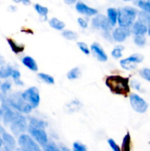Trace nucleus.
I'll list each match as a JSON object with an SVG mask.
<instances>
[{"instance_id": "obj_1", "label": "nucleus", "mask_w": 150, "mask_h": 151, "mask_svg": "<svg viewBox=\"0 0 150 151\" xmlns=\"http://www.w3.org/2000/svg\"><path fill=\"white\" fill-rule=\"evenodd\" d=\"M128 78L121 75H110L105 79V84L112 93L118 95L126 96L130 91Z\"/></svg>"}, {"instance_id": "obj_2", "label": "nucleus", "mask_w": 150, "mask_h": 151, "mask_svg": "<svg viewBox=\"0 0 150 151\" xmlns=\"http://www.w3.org/2000/svg\"><path fill=\"white\" fill-rule=\"evenodd\" d=\"M138 10L131 6H125L118 9L117 23L121 27L130 28L138 16Z\"/></svg>"}, {"instance_id": "obj_3", "label": "nucleus", "mask_w": 150, "mask_h": 151, "mask_svg": "<svg viewBox=\"0 0 150 151\" xmlns=\"http://www.w3.org/2000/svg\"><path fill=\"white\" fill-rule=\"evenodd\" d=\"M7 103L10 107L19 113L29 114L32 108L21 97V93H13L7 98Z\"/></svg>"}, {"instance_id": "obj_4", "label": "nucleus", "mask_w": 150, "mask_h": 151, "mask_svg": "<svg viewBox=\"0 0 150 151\" xmlns=\"http://www.w3.org/2000/svg\"><path fill=\"white\" fill-rule=\"evenodd\" d=\"M10 130L12 133L16 137H19L21 134H24L25 131L28 129L27 119L21 113H18L16 118L10 125Z\"/></svg>"}, {"instance_id": "obj_5", "label": "nucleus", "mask_w": 150, "mask_h": 151, "mask_svg": "<svg viewBox=\"0 0 150 151\" xmlns=\"http://www.w3.org/2000/svg\"><path fill=\"white\" fill-rule=\"evenodd\" d=\"M21 97L26 103H29L32 109L38 107L41 102L39 90L37 87L32 86L21 93Z\"/></svg>"}, {"instance_id": "obj_6", "label": "nucleus", "mask_w": 150, "mask_h": 151, "mask_svg": "<svg viewBox=\"0 0 150 151\" xmlns=\"http://www.w3.org/2000/svg\"><path fill=\"white\" fill-rule=\"evenodd\" d=\"M18 144L21 151H42L39 145L28 134H23L19 136Z\"/></svg>"}, {"instance_id": "obj_7", "label": "nucleus", "mask_w": 150, "mask_h": 151, "mask_svg": "<svg viewBox=\"0 0 150 151\" xmlns=\"http://www.w3.org/2000/svg\"><path fill=\"white\" fill-rule=\"evenodd\" d=\"M129 103H130L131 107L137 113H145L149 108L148 103L141 96L135 93H132L129 95Z\"/></svg>"}, {"instance_id": "obj_8", "label": "nucleus", "mask_w": 150, "mask_h": 151, "mask_svg": "<svg viewBox=\"0 0 150 151\" xmlns=\"http://www.w3.org/2000/svg\"><path fill=\"white\" fill-rule=\"evenodd\" d=\"M144 55L139 53H135L126 58L120 60V66L125 70H132L137 66V63H141L144 60Z\"/></svg>"}, {"instance_id": "obj_9", "label": "nucleus", "mask_w": 150, "mask_h": 151, "mask_svg": "<svg viewBox=\"0 0 150 151\" xmlns=\"http://www.w3.org/2000/svg\"><path fill=\"white\" fill-rule=\"evenodd\" d=\"M91 25L94 29H101L103 32H110L112 26L109 23L107 16L103 14H97L91 19Z\"/></svg>"}, {"instance_id": "obj_10", "label": "nucleus", "mask_w": 150, "mask_h": 151, "mask_svg": "<svg viewBox=\"0 0 150 151\" xmlns=\"http://www.w3.org/2000/svg\"><path fill=\"white\" fill-rule=\"evenodd\" d=\"M29 132V136L38 143V145H41L43 147L45 145L49 142L48 137H47L46 132L44 129H37V128H31L28 126L27 129Z\"/></svg>"}, {"instance_id": "obj_11", "label": "nucleus", "mask_w": 150, "mask_h": 151, "mask_svg": "<svg viewBox=\"0 0 150 151\" xmlns=\"http://www.w3.org/2000/svg\"><path fill=\"white\" fill-rule=\"evenodd\" d=\"M131 34L130 28L126 27H116L113 29L112 32V38L116 42H124Z\"/></svg>"}, {"instance_id": "obj_12", "label": "nucleus", "mask_w": 150, "mask_h": 151, "mask_svg": "<svg viewBox=\"0 0 150 151\" xmlns=\"http://www.w3.org/2000/svg\"><path fill=\"white\" fill-rule=\"evenodd\" d=\"M90 50H91V52H92L93 55L99 61L105 62L108 59L107 53L98 43H94L91 44Z\"/></svg>"}, {"instance_id": "obj_13", "label": "nucleus", "mask_w": 150, "mask_h": 151, "mask_svg": "<svg viewBox=\"0 0 150 151\" xmlns=\"http://www.w3.org/2000/svg\"><path fill=\"white\" fill-rule=\"evenodd\" d=\"M76 11L80 14L86 16H94L98 14V10L95 8L89 7L82 1H78L75 5Z\"/></svg>"}, {"instance_id": "obj_14", "label": "nucleus", "mask_w": 150, "mask_h": 151, "mask_svg": "<svg viewBox=\"0 0 150 151\" xmlns=\"http://www.w3.org/2000/svg\"><path fill=\"white\" fill-rule=\"evenodd\" d=\"M4 151H14L16 147V142L11 134L5 132L2 134Z\"/></svg>"}, {"instance_id": "obj_15", "label": "nucleus", "mask_w": 150, "mask_h": 151, "mask_svg": "<svg viewBox=\"0 0 150 151\" xmlns=\"http://www.w3.org/2000/svg\"><path fill=\"white\" fill-rule=\"evenodd\" d=\"M148 27L147 25L144 24L143 22H140L139 20H137L136 22H134L132 26L131 27V32L135 36L136 35H144L147 32Z\"/></svg>"}, {"instance_id": "obj_16", "label": "nucleus", "mask_w": 150, "mask_h": 151, "mask_svg": "<svg viewBox=\"0 0 150 151\" xmlns=\"http://www.w3.org/2000/svg\"><path fill=\"white\" fill-rule=\"evenodd\" d=\"M21 62L24 64V66H25L26 68H28L29 70L32 71V72H37V71L38 70V66L36 61H35V59L32 57H31V56H24V57L22 58Z\"/></svg>"}, {"instance_id": "obj_17", "label": "nucleus", "mask_w": 150, "mask_h": 151, "mask_svg": "<svg viewBox=\"0 0 150 151\" xmlns=\"http://www.w3.org/2000/svg\"><path fill=\"white\" fill-rule=\"evenodd\" d=\"M28 126L31 128H37V129H45L48 126V123L43 119H38L36 117H31L29 119Z\"/></svg>"}, {"instance_id": "obj_18", "label": "nucleus", "mask_w": 150, "mask_h": 151, "mask_svg": "<svg viewBox=\"0 0 150 151\" xmlns=\"http://www.w3.org/2000/svg\"><path fill=\"white\" fill-rule=\"evenodd\" d=\"M107 19L112 27H115L118 21V10L114 7H109L107 10Z\"/></svg>"}, {"instance_id": "obj_19", "label": "nucleus", "mask_w": 150, "mask_h": 151, "mask_svg": "<svg viewBox=\"0 0 150 151\" xmlns=\"http://www.w3.org/2000/svg\"><path fill=\"white\" fill-rule=\"evenodd\" d=\"M49 26L51 28L59 31L64 30V28L66 27V24H65L64 22H62L61 20H60V19L55 17H53L49 19Z\"/></svg>"}, {"instance_id": "obj_20", "label": "nucleus", "mask_w": 150, "mask_h": 151, "mask_svg": "<svg viewBox=\"0 0 150 151\" xmlns=\"http://www.w3.org/2000/svg\"><path fill=\"white\" fill-rule=\"evenodd\" d=\"M121 151H131V137L129 132L124 137L121 146Z\"/></svg>"}, {"instance_id": "obj_21", "label": "nucleus", "mask_w": 150, "mask_h": 151, "mask_svg": "<svg viewBox=\"0 0 150 151\" xmlns=\"http://www.w3.org/2000/svg\"><path fill=\"white\" fill-rule=\"evenodd\" d=\"M7 44L10 46V49L12 50V51L14 53H16V54L22 52L24 51V46L19 45V44H16L13 39H11V38H7Z\"/></svg>"}, {"instance_id": "obj_22", "label": "nucleus", "mask_w": 150, "mask_h": 151, "mask_svg": "<svg viewBox=\"0 0 150 151\" xmlns=\"http://www.w3.org/2000/svg\"><path fill=\"white\" fill-rule=\"evenodd\" d=\"M133 3L143 11L150 13V2L146 0H133Z\"/></svg>"}, {"instance_id": "obj_23", "label": "nucleus", "mask_w": 150, "mask_h": 151, "mask_svg": "<svg viewBox=\"0 0 150 151\" xmlns=\"http://www.w3.org/2000/svg\"><path fill=\"white\" fill-rule=\"evenodd\" d=\"M13 68L10 66H3L0 68V79H7L11 76Z\"/></svg>"}, {"instance_id": "obj_24", "label": "nucleus", "mask_w": 150, "mask_h": 151, "mask_svg": "<svg viewBox=\"0 0 150 151\" xmlns=\"http://www.w3.org/2000/svg\"><path fill=\"white\" fill-rule=\"evenodd\" d=\"M34 8H35V11L38 13V14L40 16H41L42 18H44L45 19H46L47 15L49 13V9L47 8L45 6H43L40 4H35L34 5Z\"/></svg>"}, {"instance_id": "obj_25", "label": "nucleus", "mask_w": 150, "mask_h": 151, "mask_svg": "<svg viewBox=\"0 0 150 151\" xmlns=\"http://www.w3.org/2000/svg\"><path fill=\"white\" fill-rule=\"evenodd\" d=\"M138 20L140 22H143L144 24H145L146 25H150V13H147V12L145 11H141L138 12Z\"/></svg>"}, {"instance_id": "obj_26", "label": "nucleus", "mask_w": 150, "mask_h": 151, "mask_svg": "<svg viewBox=\"0 0 150 151\" xmlns=\"http://www.w3.org/2000/svg\"><path fill=\"white\" fill-rule=\"evenodd\" d=\"M38 77L39 79L44 81L45 83L49 84V85H52L54 83V79L51 75H49V74L44 73V72H41V73L38 74Z\"/></svg>"}, {"instance_id": "obj_27", "label": "nucleus", "mask_w": 150, "mask_h": 151, "mask_svg": "<svg viewBox=\"0 0 150 151\" xmlns=\"http://www.w3.org/2000/svg\"><path fill=\"white\" fill-rule=\"evenodd\" d=\"M81 72L79 68L74 67L68 72L66 77L69 80H76L80 77Z\"/></svg>"}, {"instance_id": "obj_28", "label": "nucleus", "mask_w": 150, "mask_h": 151, "mask_svg": "<svg viewBox=\"0 0 150 151\" xmlns=\"http://www.w3.org/2000/svg\"><path fill=\"white\" fill-rule=\"evenodd\" d=\"M62 35L69 41H76L78 38L77 33L70 29H64L62 32Z\"/></svg>"}, {"instance_id": "obj_29", "label": "nucleus", "mask_w": 150, "mask_h": 151, "mask_svg": "<svg viewBox=\"0 0 150 151\" xmlns=\"http://www.w3.org/2000/svg\"><path fill=\"white\" fill-rule=\"evenodd\" d=\"M124 46H121V45L116 46V47H114V49H113L111 52L112 57L114 58L115 59L121 58L122 57V55H123L122 52L124 51Z\"/></svg>"}, {"instance_id": "obj_30", "label": "nucleus", "mask_w": 150, "mask_h": 151, "mask_svg": "<svg viewBox=\"0 0 150 151\" xmlns=\"http://www.w3.org/2000/svg\"><path fill=\"white\" fill-rule=\"evenodd\" d=\"M11 77L13 78V80L14 81L16 85H19V86H23L24 85V83L23 81H21V73L18 69H13V71H12V73H11Z\"/></svg>"}, {"instance_id": "obj_31", "label": "nucleus", "mask_w": 150, "mask_h": 151, "mask_svg": "<svg viewBox=\"0 0 150 151\" xmlns=\"http://www.w3.org/2000/svg\"><path fill=\"white\" fill-rule=\"evenodd\" d=\"M44 151H60V147L52 141H49L45 145L43 146Z\"/></svg>"}, {"instance_id": "obj_32", "label": "nucleus", "mask_w": 150, "mask_h": 151, "mask_svg": "<svg viewBox=\"0 0 150 151\" xmlns=\"http://www.w3.org/2000/svg\"><path fill=\"white\" fill-rule=\"evenodd\" d=\"M12 86V83L10 81H5L4 82H3L2 83L0 86V90L2 92V94H5L6 93L8 92L10 90Z\"/></svg>"}, {"instance_id": "obj_33", "label": "nucleus", "mask_w": 150, "mask_h": 151, "mask_svg": "<svg viewBox=\"0 0 150 151\" xmlns=\"http://www.w3.org/2000/svg\"><path fill=\"white\" fill-rule=\"evenodd\" d=\"M134 42L138 47H144L146 42V39L144 35H136L134 38Z\"/></svg>"}, {"instance_id": "obj_34", "label": "nucleus", "mask_w": 150, "mask_h": 151, "mask_svg": "<svg viewBox=\"0 0 150 151\" xmlns=\"http://www.w3.org/2000/svg\"><path fill=\"white\" fill-rule=\"evenodd\" d=\"M77 47L85 55H88L91 53V50H90L88 46L85 42H82V41L77 42Z\"/></svg>"}, {"instance_id": "obj_35", "label": "nucleus", "mask_w": 150, "mask_h": 151, "mask_svg": "<svg viewBox=\"0 0 150 151\" xmlns=\"http://www.w3.org/2000/svg\"><path fill=\"white\" fill-rule=\"evenodd\" d=\"M139 73L140 75L141 76V78H143L144 79H145L146 81L150 82V69H148V68H144V69L140 70Z\"/></svg>"}, {"instance_id": "obj_36", "label": "nucleus", "mask_w": 150, "mask_h": 151, "mask_svg": "<svg viewBox=\"0 0 150 151\" xmlns=\"http://www.w3.org/2000/svg\"><path fill=\"white\" fill-rule=\"evenodd\" d=\"M73 151H88L87 147L85 145L80 142H74L73 144Z\"/></svg>"}, {"instance_id": "obj_37", "label": "nucleus", "mask_w": 150, "mask_h": 151, "mask_svg": "<svg viewBox=\"0 0 150 151\" xmlns=\"http://www.w3.org/2000/svg\"><path fill=\"white\" fill-rule=\"evenodd\" d=\"M107 143H108L109 146L113 150V151H121L120 147L116 144L114 139H107Z\"/></svg>"}, {"instance_id": "obj_38", "label": "nucleus", "mask_w": 150, "mask_h": 151, "mask_svg": "<svg viewBox=\"0 0 150 151\" xmlns=\"http://www.w3.org/2000/svg\"><path fill=\"white\" fill-rule=\"evenodd\" d=\"M77 23L78 24H79V26L80 27L83 28V29H85V28L88 27V22H87L85 19H84L83 18H78L77 19Z\"/></svg>"}, {"instance_id": "obj_39", "label": "nucleus", "mask_w": 150, "mask_h": 151, "mask_svg": "<svg viewBox=\"0 0 150 151\" xmlns=\"http://www.w3.org/2000/svg\"><path fill=\"white\" fill-rule=\"evenodd\" d=\"M130 86L135 89L139 91L141 89V83L137 80H132L130 82Z\"/></svg>"}, {"instance_id": "obj_40", "label": "nucleus", "mask_w": 150, "mask_h": 151, "mask_svg": "<svg viewBox=\"0 0 150 151\" xmlns=\"http://www.w3.org/2000/svg\"><path fill=\"white\" fill-rule=\"evenodd\" d=\"M17 10V7L14 5H10L8 7V10L10 12H15Z\"/></svg>"}, {"instance_id": "obj_41", "label": "nucleus", "mask_w": 150, "mask_h": 151, "mask_svg": "<svg viewBox=\"0 0 150 151\" xmlns=\"http://www.w3.org/2000/svg\"><path fill=\"white\" fill-rule=\"evenodd\" d=\"M22 4H24V5H29L31 4L30 0H21Z\"/></svg>"}, {"instance_id": "obj_42", "label": "nucleus", "mask_w": 150, "mask_h": 151, "mask_svg": "<svg viewBox=\"0 0 150 151\" xmlns=\"http://www.w3.org/2000/svg\"><path fill=\"white\" fill-rule=\"evenodd\" d=\"M60 151H71L69 148H68L66 146H60Z\"/></svg>"}, {"instance_id": "obj_43", "label": "nucleus", "mask_w": 150, "mask_h": 151, "mask_svg": "<svg viewBox=\"0 0 150 151\" xmlns=\"http://www.w3.org/2000/svg\"><path fill=\"white\" fill-rule=\"evenodd\" d=\"M4 63H5V61H4V58L0 56V66H4Z\"/></svg>"}, {"instance_id": "obj_44", "label": "nucleus", "mask_w": 150, "mask_h": 151, "mask_svg": "<svg viewBox=\"0 0 150 151\" xmlns=\"http://www.w3.org/2000/svg\"><path fill=\"white\" fill-rule=\"evenodd\" d=\"M4 133H5V130H4V128L0 125V135L2 136V134H4Z\"/></svg>"}, {"instance_id": "obj_45", "label": "nucleus", "mask_w": 150, "mask_h": 151, "mask_svg": "<svg viewBox=\"0 0 150 151\" xmlns=\"http://www.w3.org/2000/svg\"><path fill=\"white\" fill-rule=\"evenodd\" d=\"M65 1H66L67 4H73V3L76 2V0H65Z\"/></svg>"}, {"instance_id": "obj_46", "label": "nucleus", "mask_w": 150, "mask_h": 151, "mask_svg": "<svg viewBox=\"0 0 150 151\" xmlns=\"http://www.w3.org/2000/svg\"><path fill=\"white\" fill-rule=\"evenodd\" d=\"M2 146H3V140H2V138L0 137V150H1V148Z\"/></svg>"}, {"instance_id": "obj_47", "label": "nucleus", "mask_w": 150, "mask_h": 151, "mask_svg": "<svg viewBox=\"0 0 150 151\" xmlns=\"http://www.w3.org/2000/svg\"><path fill=\"white\" fill-rule=\"evenodd\" d=\"M13 1H14L16 4H19V3L21 2V0H13Z\"/></svg>"}, {"instance_id": "obj_48", "label": "nucleus", "mask_w": 150, "mask_h": 151, "mask_svg": "<svg viewBox=\"0 0 150 151\" xmlns=\"http://www.w3.org/2000/svg\"><path fill=\"white\" fill-rule=\"evenodd\" d=\"M147 27H148V30H147V32H148V35L150 36V25H148V26H147Z\"/></svg>"}, {"instance_id": "obj_49", "label": "nucleus", "mask_w": 150, "mask_h": 151, "mask_svg": "<svg viewBox=\"0 0 150 151\" xmlns=\"http://www.w3.org/2000/svg\"><path fill=\"white\" fill-rule=\"evenodd\" d=\"M123 1H132V0H123Z\"/></svg>"}, {"instance_id": "obj_50", "label": "nucleus", "mask_w": 150, "mask_h": 151, "mask_svg": "<svg viewBox=\"0 0 150 151\" xmlns=\"http://www.w3.org/2000/svg\"><path fill=\"white\" fill-rule=\"evenodd\" d=\"M147 1H149V2H150V0H146Z\"/></svg>"}, {"instance_id": "obj_51", "label": "nucleus", "mask_w": 150, "mask_h": 151, "mask_svg": "<svg viewBox=\"0 0 150 151\" xmlns=\"http://www.w3.org/2000/svg\"><path fill=\"white\" fill-rule=\"evenodd\" d=\"M1 81H0V86H1Z\"/></svg>"}]
</instances>
